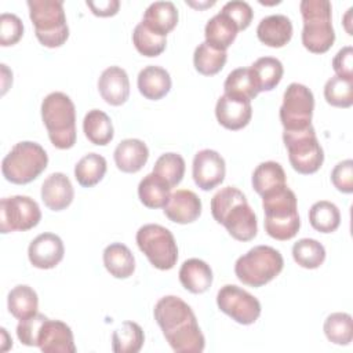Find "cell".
Instances as JSON below:
<instances>
[{"mask_svg":"<svg viewBox=\"0 0 353 353\" xmlns=\"http://www.w3.org/2000/svg\"><path fill=\"white\" fill-rule=\"evenodd\" d=\"M154 320L171 349L176 353H200L205 339L192 307L179 296L167 295L154 305Z\"/></svg>","mask_w":353,"mask_h":353,"instance_id":"1","label":"cell"},{"mask_svg":"<svg viewBox=\"0 0 353 353\" xmlns=\"http://www.w3.org/2000/svg\"><path fill=\"white\" fill-rule=\"evenodd\" d=\"M211 214L239 241H250L256 236V215L243 192L234 186H226L214 194Z\"/></svg>","mask_w":353,"mask_h":353,"instance_id":"2","label":"cell"},{"mask_svg":"<svg viewBox=\"0 0 353 353\" xmlns=\"http://www.w3.org/2000/svg\"><path fill=\"white\" fill-rule=\"evenodd\" d=\"M265 211L266 233L280 241L295 237L301 228L298 203L295 193L287 186H281L262 196Z\"/></svg>","mask_w":353,"mask_h":353,"instance_id":"3","label":"cell"},{"mask_svg":"<svg viewBox=\"0 0 353 353\" xmlns=\"http://www.w3.org/2000/svg\"><path fill=\"white\" fill-rule=\"evenodd\" d=\"M41 119L55 148L70 149L76 143V109L65 92L55 91L43 99Z\"/></svg>","mask_w":353,"mask_h":353,"instance_id":"4","label":"cell"},{"mask_svg":"<svg viewBox=\"0 0 353 353\" xmlns=\"http://www.w3.org/2000/svg\"><path fill=\"white\" fill-rule=\"evenodd\" d=\"M299 10L303 19V47L314 54L327 52L335 41L331 3L328 0H302Z\"/></svg>","mask_w":353,"mask_h":353,"instance_id":"5","label":"cell"},{"mask_svg":"<svg viewBox=\"0 0 353 353\" xmlns=\"http://www.w3.org/2000/svg\"><path fill=\"white\" fill-rule=\"evenodd\" d=\"M29 17L37 40L48 48L61 47L69 37L62 0H29Z\"/></svg>","mask_w":353,"mask_h":353,"instance_id":"6","label":"cell"},{"mask_svg":"<svg viewBox=\"0 0 353 353\" xmlns=\"http://www.w3.org/2000/svg\"><path fill=\"white\" fill-rule=\"evenodd\" d=\"M48 164L44 148L32 141H22L12 146L1 161L3 176L15 185H25L36 179Z\"/></svg>","mask_w":353,"mask_h":353,"instance_id":"7","label":"cell"},{"mask_svg":"<svg viewBox=\"0 0 353 353\" xmlns=\"http://www.w3.org/2000/svg\"><path fill=\"white\" fill-rule=\"evenodd\" d=\"M283 266L284 261L280 251L269 245H256L237 258L234 273L243 284L258 288L279 276Z\"/></svg>","mask_w":353,"mask_h":353,"instance_id":"8","label":"cell"},{"mask_svg":"<svg viewBox=\"0 0 353 353\" xmlns=\"http://www.w3.org/2000/svg\"><path fill=\"white\" fill-rule=\"evenodd\" d=\"M283 141L292 168L303 175L314 174L323 165L324 152L313 125L296 131H284Z\"/></svg>","mask_w":353,"mask_h":353,"instance_id":"9","label":"cell"},{"mask_svg":"<svg viewBox=\"0 0 353 353\" xmlns=\"http://www.w3.org/2000/svg\"><path fill=\"white\" fill-rule=\"evenodd\" d=\"M139 250L149 262L160 269L170 270L178 261V247L174 234L164 226L148 223L138 229L135 236Z\"/></svg>","mask_w":353,"mask_h":353,"instance_id":"10","label":"cell"},{"mask_svg":"<svg viewBox=\"0 0 353 353\" xmlns=\"http://www.w3.org/2000/svg\"><path fill=\"white\" fill-rule=\"evenodd\" d=\"M313 109V92L303 84L291 83L284 91L280 106V120L284 131H296L312 125Z\"/></svg>","mask_w":353,"mask_h":353,"instance_id":"11","label":"cell"},{"mask_svg":"<svg viewBox=\"0 0 353 353\" xmlns=\"http://www.w3.org/2000/svg\"><path fill=\"white\" fill-rule=\"evenodd\" d=\"M41 219L39 204L29 196H11L0 201V232H25Z\"/></svg>","mask_w":353,"mask_h":353,"instance_id":"12","label":"cell"},{"mask_svg":"<svg viewBox=\"0 0 353 353\" xmlns=\"http://www.w3.org/2000/svg\"><path fill=\"white\" fill-rule=\"evenodd\" d=\"M216 305L221 312L243 325L254 324L261 316L259 301L234 284L221 287L216 294Z\"/></svg>","mask_w":353,"mask_h":353,"instance_id":"13","label":"cell"},{"mask_svg":"<svg viewBox=\"0 0 353 353\" xmlns=\"http://www.w3.org/2000/svg\"><path fill=\"white\" fill-rule=\"evenodd\" d=\"M226 164L223 157L212 149H203L194 154L192 175L201 190H211L225 179Z\"/></svg>","mask_w":353,"mask_h":353,"instance_id":"14","label":"cell"},{"mask_svg":"<svg viewBox=\"0 0 353 353\" xmlns=\"http://www.w3.org/2000/svg\"><path fill=\"white\" fill-rule=\"evenodd\" d=\"M215 116L218 123L222 127L232 131L241 130L251 120V116H252L251 101L241 97L223 94L216 101Z\"/></svg>","mask_w":353,"mask_h":353,"instance_id":"15","label":"cell"},{"mask_svg":"<svg viewBox=\"0 0 353 353\" xmlns=\"http://www.w3.org/2000/svg\"><path fill=\"white\" fill-rule=\"evenodd\" d=\"M65 247L59 236L41 233L32 240L28 248V258L37 269H52L63 258Z\"/></svg>","mask_w":353,"mask_h":353,"instance_id":"16","label":"cell"},{"mask_svg":"<svg viewBox=\"0 0 353 353\" xmlns=\"http://www.w3.org/2000/svg\"><path fill=\"white\" fill-rule=\"evenodd\" d=\"M37 346L44 353H74L76 346L70 327L61 320L47 319L41 325Z\"/></svg>","mask_w":353,"mask_h":353,"instance_id":"17","label":"cell"},{"mask_svg":"<svg viewBox=\"0 0 353 353\" xmlns=\"http://www.w3.org/2000/svg\"><path fill=\"white\" fill-rule=\"evenodd\" d=\"M164 214L171 222L181 225L192 223L201 214V200L192 190L178 189L171 193L164 205Z\"/></svg>","mask_w":353,"mask_h":353,"instance_id":"18","label":"cell"},{"mask_svg":"<svg viewBox=\"0 0 353 353\" xmlns=\"http://www.w3.org/2000/svg\"><path fill=\"white\" fill-rule=\"evenodd\" d=\"M98 91L106 103L112 106L123 105L130 97V80L127 72L120 66L106 68L99 76Z\"/></svg>","mask_w":353,"mask_h":353,"instance_id":"19","label":"cell"},{"mask_svg":"<svg viewBox=\"0 0 353 353\" xmlns=\"http://www.w3.org/2000/svg\"><path fill=\"white\" fill-rule=\"evenodd\" d=\"M74 197L70 179L63 172L50 174L41 185V200L51 211H62L69 207Z\"/></svg>","mask_w":353,"mask_h":353,"instance_id":"20","label":"cell"},{"mask_svg":"<svg viewBox=\"0 0 353 353\" xmlns=\"http://www.w3.org/2000/svg\"><path fill=\"white\" fill-rule=\"evenodd\" d=\"M117 168L123 172H138L149 159V149L146 143L137 138L123 139L113 153Z\"/></svg>","mask_w":353,"mask_h":353,"instance_id":"21","label":"cell"},{"mask_svg":"<svg viewBox=\"0 0 353 353\" xmlns=\"http://www.w3.org/2000/svg\"><path fill=\"white\" fill-rule=\"evenodd\" d=\"M256 36L259 41L269 47H284L292 37V23L283 14L265 17L256 26Z\"/></svg>","mask_w":353,"mask_h":353,"instance_id":"22","label":"cell"},{"mask_svg":"<svg viewBox=\"0 0 353 353\" xmlns=\"http://www.w3.org/2000/svg\"><path fill=\"white\" fill-rule=\"evenodd\" d=\"M138 90L150 101H159L171 90L170 73L157 65L145 66L138 74Z\"/></svg>","mask_w":353,"mask_h":353,"instance_id":"23","label":"cell"},{"mask_svg":"<svg viewBox=\"0 0 353 353\" xmlns=\"http://www.w3.org/2000/svg\"><path fill=\"white\" fill-rule=\"evenodd\" d=\"M179 281L192 294H203L212 284L210 265L199 258L186 259L179 269Z\"/></svg>","mask_w":353,"mask_h":353,"instance_id":"24","label":"cell"},{"mask_svg":"<svg viewBox=\"0 0 353 353\" xmlns=\"http://www.w3.org/2000/svg\"><path fill=\"white\" fill-rule=\"evenodd\" d=\"M178 18V10L172 1H154L146 8L142 23L154 33L167 37L176 26Z\"/></svg>","mask_w":353,"mask_h":353,"instance_id":"25","label":"cell"},{"mask_svg":"<svg viewBox=\"0 0 353 353\" xmlns=\"http://www.w3.org/2000/svg\"><path fill=\"white\" fill-rule=\"evenodd\" d=\"M237 26L234 22L226 17L223 12L215 14L212 18L208 19L204 28V36H205V43L210 46L226 51L232 43L234 41L237 36Z\"/></svg>","mask_w":353,"mask_h":353,"instance_id":"26","label":"cell"},{"mask_svg":"<svg viewBox=\"0 0 353 353\" xmlns=\"http://www.w3.org/2000/svg\"><path fill=\"white\" fill-rule=\"evenodd\" d=\"M103 265L116 279H127L135 270V258L123 243H112L103 250Z\"/></svg>","mask_w":353,"mask_h":353,"instance_id":"27","label":"cell"},{"mask_svg":"<svg viewBox=\"0 0 353 353\" xmlns=\"http://www.w3.org/2000/svg\"><path fill=\"white\" fill-rule=\"evenodd\" d=\"M170 196V185L154 172L145 175L138 185V197L148 208H164Z\"/></svg>","mask_w":353,"mask_h":353,"instance_id":"28","label":"cell"},{"mask_svg":"<svg viewBox=\"0 0 353 353\" xmlns=\"http://www.w3.org/2000/svg\"><path fill=\"white\" fill-rule=\"evenodd\" d=\"M252 188L262 197L263 194L279 189L285 183V172L277 161H263L252 172Z\"/></svg>","mask_w":353,"mask_h":353,"instance_id":"29","label":"cell"},{"mask_svg":"<svg viewBox=\"0 0 353 353\" xmlns=\"http://www.w3.org/2000/svg\"><path fill=\"white\" fill-rule=\"evenodd\" d=\"M83 131L91 143L99 146L108 145L114 135L110 117L99 109L88 110L83 120Z\"/></svg>","mask_w":353,"mask_h":353,"instance_id":"30","label":"cell"},{"mask_svg":"<svg viewBox=\"0 0 353 353\" xmlns=\"http://www.w3.org/2000/svg\"><path fill=\"white\" fill-rule=\"evenodd\" d=\"M7 306H8V312L15 319L23 320L37 313L39 296L32 287L26 284H19V285H15L8 292Z\"/></svg>","mask_w":353,"mask_h":353,"instance_id":"31","label":"cell"},{"mask_svg":"<svg viewBox=\"0 0 353 353\" xmlns=\"http://www.w3.org/2000/svg\"><path fill=\"white\" fill-rule=\"evenodd\" d=\"M258 91H272L281 80L284 68L283 63L273 57L258 58L250 66Z\"/></svg>","mask_w":353,"mask_h":353,"instance_id":"32","label":"cell"},{"mask_svg":"<svg viewBox=\"0 0 353 353\" xmlns=\"http://www.w3.org/2000/svg\"><path fill=\"white\" fill-rule=\"evenodd\" d=\"M106 160L98 153H88L83 156L74 165V178L83 188L97 185L106 174Z\"/></svg>","mask_w":353,"mask_h":353,"instance_id":"33","label":"cell"},{"mask_svg":"<svg viewBox=\"0 0 353 353\" xmlns=\"http://www.w3.org/2000/svg\"><path fill=\"white\" fill-rule=\"evenodd\" d=\"M143 342V331L141 325L134 321H124L112 335V349L116 353H138Z\"/></svg>","mask_w":353,"mask_h":353,"instance_id":"34","label":"cell"},{"mask_svg":"<svg viewBox=\"0 0 353 353\" xmlns=\"http://www.w3.org/2000/svg\"><path fill=\"white\" fill-rule=\"evenodd\" d=\"M228 59L226 51L218 50L208 43H200L193 54V63L196 70L204 76H214L222 70Z\"/></svg>","mask_w":353,"mask_h":353,"instance_id":"35","label":"cell"},{"mask_svg":"<svg viewBox=\"0 0 353 353\" xmlns=\"http://www.w3.org/2000/svg\"><path fill=\"white\" fill-rule=\"evenodd\" d=\"M309 222L320 233H332L341 223V212L334 203L320 200L310 207Z\"/></svg>","mask_w":353,"mask_h":353,"instance_id":"36","label":"cell"},{"mask_svg":"<svg viewBox=\"0 0 353 353\" xmlns=\"http://www.w3.org/2000/svg\"><path fill=\"white\" fill-rule=\"evenodd\" d=\"M223 90L225 94L241 97L248 101L259 94L250 68H237L232 70L223 83Z\"/></svg>","mask_w":353,"mask_h":353,"instance_id":"37","label":"cell"},{"mask_svg":"<svg viewBox=\"0 0 353 353\" xmlns=\"http://www.w3.org/2000/svg\"><path fill=\"white\" fill-rule=\"evenodd\" d=\"M294 261L305 269H317L325 259V248L314 239H301L292 245Z\"/></svg>","mask_w":353,"mask_h":353,"instance_id":"38","label":"cell"},{"mask_svg":"<svg viewBox=\"0 0 353 353\" xmlns=\"http://www.w3.org/2000/svg\"><path fill=\"white\" fill-rule=\"evenodd\" d=\"M324 334L335 345H349L353 339L352 316L343 312L331 313L324 321Z\"/></svg>","mask_w":353,"mask_h":353,"instance_id":"39","label":"cell"},{"mask_svg":"<svg viewBox=\"0 0 353 353\" xmlns=\"http://www.w3.org/2000/svg\"><path fill=\"white\" fill-rule=\"evenodd\" d=\"M132 43L137 51L145 57L160 55L167 46V37L154 33L146 25L139 22L132 32Z\"/></svg>","mask_w":353,"mask_h":353,"instance_id":"40","label":"cell"},{"mask_svg":"<svg viewBox=\"0 0 353 353\" xmlns=\"http://www.w3.org/2000/svg\"><path fill=\"white\" fill-rule=\"evenodd\" d=\"M153 172L163 178L170 188H175L183 178L185 174V160L181 154L168 152L161 154L153 167Z\"/></svg>","mask_w":353,"mask_h":353,"instance_id":"41","label":"cell"},{"mask_svg":"<svg viewBox=\"0 0 353 353\" xmlns=\"http://www.w3.org/2000/svg\"><path fill=\"white\" fill-rule=\"evenodd\" d=\"M325 101L335 108H350L353 105V81L334 76L324 85Z\"/></svg>","mask_w":353,"mask_h":353,"instance_id":"42","label":"cell"},{"mask_svg":"<svg viewBox=\"0 0 353 353\" xmlns=\"http://www.w3.org/2000/svg\"><path fill=\"white\" fill-rule=\"evenodd\" d=\"M23 34V23L15 14L3 12L0 15V44L3 47L17 44Z\"/></svg>","mask_w":353,"mask_h":353,"instance_id":"43","label":"cell"},{"mask_svg":"<svg viewBox=\"0 0 353 353\" xmlns=\"http://www.w3.org/2000/svg\"><path fill=\"white\" fill-rule=\"evenodd\" d=\"M47 319L48 317H46L44 314L36 313L28 319L19 320L17 325V336L21 341V343L26 346H37L39 332Z\"/></svg>","mask_w":353,"mask_h":353,"instance_id":"44","label":"cell"},{"mask_svg":"<svg viewBox=\"0 0 353 353\" xmlns=\"http://www.w3.org/2000/svg\"><path fill=\"white\" fill-rule=\"evenodd\" d=\"M221 12H223L226 17H229L234 22V25L237 26L239 30L247 29L254 17V11H252L251 6L247 1H241V0L228 1L222 7Z\"/></svg>","mask_w":353,"mask_h":353,"instance_id":"45","label":"cell"},{"mask_svg":"<svg viewBox=\"0 0 353 353\" xmlns=\"http://www.w3.org/2000/svg\"><path fill=\"white\" fill-rule=\"evenodd\" d=\"M331 182L342 193L349 194L353 192V161L350 159L339 161L334 167L331 172Z\"/></svg>","mask_w":353,"mask_h":353,"instance_id":"46","label":"cell"},{"mask_svg":"<svg viewBox=\"0 0 353 353\" xmlns=\"http://www.w3.org/2000/svg\"><path fill=\"white\" fill-rule=\"evenodd\" d=\"M332 69L339 76L346 80L353 81V48L346 46L341 48L332 59Z\"/></svg>","mask_w":353,"mask_h":353,"instance_id":"47","label":"cell"},{"mask_svg":"<svg viewBox=\"0 0 353 353\" xmlns=\"http://www.w3.org/2000/svg\"><path fill=\"white\" fill-rule=\"evenodd\" d=\"M87 7L91 8V12L97 17H112L116 15L120 7L119 0H99V1H85Z\"/></svg>","mask_w":353,"mask_h":353,"instance_id":"48","label":"cell"},{"mask_svg":"<svg viewBox=\"0 0 353 353\" xmlns=\"http://www.w3.org/2000/svg\"><path fill=\"white\" fill-rule=\"evenodd\" d=\"M186 4L192 6V7H196V8H204V7H211L215 4V1H205V3H193V1H188L186 0Z\"/></svg>","mask_w":353,"mask_h":353,"instance_id":"49","label":"cell"}]
</instances>
